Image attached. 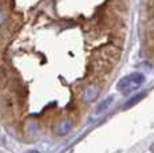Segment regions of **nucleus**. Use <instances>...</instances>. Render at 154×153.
Wrapping results in <instances>:
<instances>
[{
    "instance_id": "1",
    "label": "nucleus",
    "mask_w": 154,
    "mask_h": 153,
    "mask_svg": "<svg viewBox=\"0 0 154 153\" xmlns=\"http://www.w3.org/2000/svg\"><path fill=\"white\" fill-rule=\"evenodd\" d=\"M145 82V75L141 73H131L119 79L117 85V90L121 93H131L137 90Z\"/></svg>"
},
{
    "instance_id": "2",
    "label": "nucleus",
    "mask_w": 154,
    "mask_h": 153,
    "mask_svg": "<svg viewBox=\"0 0 154 153\" xmlns=\"http://www.w3.org/2000/svg\"><path fill=\"white\" fill-rule=\"evenodd\" d=\"M71 128H72V123L70 120H63L54 125V133L56 136H64L71 130Z\"/></svg>"
},
{
    "instance_id": "3",
    "label": "nucleus",
    "mask_w": 154,
    "mask_h": 153,
    "mask_svg": "<svg viewBox=\"0 0 154 153\" xmlns=\"http://www.w3.org/2000/svg\"><path fill=\"white\" fill-rule=\"evenodd\" d=\"M98 93H99V87H97L95 85H90L87 89L85 90L83 93V99L86 102H91L98 97Z\"/></svg>"
},
{
    "instance_id": "4",
    "label": "nucleus",
    "mask_w": 154,
    "mask_h": 153,
    "mask_svg": "<svg viewBox=\"0 0 154 153\" xmlns=\"http://www.w3.org/2000/svg\"><path fill=\"white\" fill-rule=\"evenodd\" d=\"M114 101V97H107L106 99H103L102 102L97 106V109H95V116H100V114L103 113V111H106V109H107L109 106L111 105V102Z\"/></svg>"
},
{
    "instance_id": "5",
    "label": "nucleus",
    "mask_w": 154,
    "mask_h": 153,
    "mask_svg": "<svg viewBox=\"0 0 154 153\" xmlns=\"http://www.w3.org/2000/svg\"><path fill=\"white\" fill-rule=\"evenodd\" d=\"M145 95H146V94H145V93H140V94H137V95H135V97H133L131 99H129V101L126 102V105H125V106H123V109H127V108H131V106H134V105H135V104H138V102H140V101H141L142 98H143Z\"/></svg>"
},
{
    "instance_id": "6",
    "label": "nucleus",
    "mask_w": 154,
    "mask_h": 153,
    "mask_svg": "<svg viewBox=\"0 0 154 153\" xmlns=\"http://www.w3.org/2000/svg\"><path fill=\"white\" fill-rule=\"evenodd\" d=\"M3 22H4V12H3V10L0 8V24H3Z\"/></svg>"
},
{
    "instance_id": "7",
    "label": "nucleus",
    "mask_w": 154,
    "mask_h": 153,
    "mask_svg": "<svg viewBox=\"0 0 154 153\" xmlns=\"http://www.w3.org/2000/svg\"><path fill=\"white\" fill-rule=\"evenodd\" d=\"M28 153H39V152H38V151H29Z\"/></svg>"
}]
</instances>
